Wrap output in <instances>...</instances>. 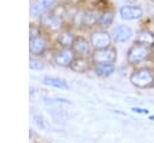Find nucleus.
I'll list each match as a JSON object with an SVG mask.
<instances>
[{"mask_svg": "<svg viewBox=\"0 0 154 143\" xmlns=\"http://www.w3.org/2000/svg\"><path fill=\"white\" fill-rule=\"evenodd\" d=\"M113 19H114L113 12H105V13H102V14L100 16L97 24H99L101 28H108V26L113 23Z\"/></svg>", "mask_w": 154, "mask_h": 143, "instance_id": "obj_18", "label": "nucleus"}, {"mask_svg": "<svg viewBox=\"0 0 154 143\" xmlns=\"http://www.w3.org/2000/svg\"><path fill=\"white\" fill-rule=\"evenodd\" d=\"M99 18H100V16L96 11L89 10L81 14V24H83L85 26H93V25L97 24Z\"/></svg>", "mask_w": 154, "mask_h": 143, "instance_id": "obj_12", "label": "nucleus"}, {"mask_svg": "<svg viewBox=\"0 0 154 143\" xmlns=\"http://www.w3.org/2000/svg\"><path fill=\"white\" fill-rule=\"evenodd\" d=\"M149 119H150V120H154V115H150V117H149Z\"/></svg>", "mask_w": 154, "mask_h": 143, "instance_id": "obj_23", "label": "nucleus"}, {"mask_svg": "<svg viewBox=\"0 0 154 143\" xmlns=\"http://www.w3.org/2000/svg\"><path fill=\"white\" fill-rule=\"evenodd\" d=\"M90 42H88L85 38L77 37L72 44V50L81 56H85L90 53Z\"/></svg>", "mask_w": 154, "mask_h": 143, "instance_id": "obj_11", "label": "nucleus"}, {"mask_svg": "<svg viewBox=\"0 0 154 143\" xmlns=\"http://www.w3.org/2000/svg\"><path fill=\"white\" fill-rule=\"evenodd\" d=\"M117 59V52L114 48L107 47L102 49H95L91 54V60L95 65L97 64H113Z\"/></svg>", "mask_w": 154, "mask_h": 143, "instance_id": "obj_3", "label": "nucleus"}, {"mask_svg": "<svg viewBox=\"0 0 154 143\" xmlns=\"http://www.w3.org/2000/svg\"><path fill=\"white\" fill-rule=\"evenodd\" d=\"M41 24L43 26H46L47 29L55 31V30L61 28L63 19L54 13H46L45 16H41Z\"/></svg>", "mask_w": 154, "mask_h": 143, "instance_id": "obj_8", "label": "nucleus"}, {"mask_svg": "<svg viewBox=\"0 0 154 143\" xmlns=\"http://www.w3.org/2000/svg\"><path fill=\"white\" fill-rule=\"evenodd\" d=\"M136 42L153 47L154 46V34H152L148 30H141L136 34Z\"/></svg>", "mask_w": 154, "mask_h": 143, "instance_id": "obj_15", "label": "nucleus"}, {"mask_svg": "<svg viewBox=\"0 0 154 143\" xmlns=\"http://www.w3.org/2000/svg\"><path fill=\"white\" fill-rule=\"evenodd\" d=\"M130 82L137 88H149L154 83V73L152 70L143 67L135 70L130 76Z\"/></svg>", "mask_w": 154, "mask_h": 143, "instance_id": "obj_1", "label": "nucleus"}, {"mask_svg": "<svg viewBox=\"0 0 154 143\" xmlns=\"http://www.w3.org/2000/svg\"><path fill=\"white\" fill-rule=\"evenodd\" d=\"M111 41H112L111 35L107 31H103V30L94 31L90 35V44L95 49H102V48L109 47Z\"/></svg>", "mask_w": 154, "mask_h": 143, "instance_id": "obj_4", "label": "nucleus"}, {"mask_svg": "<svg viewBox=\"0 0 154 143\" xmlns=\"http://www.w3.org/2000/svg\"><path fill=\"white\" fill-rule=\"evenodd\" d=\"M58 0H35L30 6V14L31 17H40L47 13Z\"/></svg>", "mask_w": 154, "mask_h": 143, "instance_id": "obj_5", "label": "nucleus"}, {"mask_svg": "<svg viewBox=\"0 0 154 143\" xmlns=\"http://www.w3.org/2000/svg\"><path fill=\"white\" fill-rule=\"evenodd\" d=\"M153 54H154V46H153Z\"/></svg>", "mask_w": 154, "mask_h": 143, "instance_id": "obj_24", "label": "nucleus"}, {"mask_svg": "<svg viewBox=\"0 0 154 143\" xmlns=\"http://www.w3.org/2000/svg\"><path fill=\"white\" fill-rule=\"evenodd\" d=\"M75 59V52L71 49V48H64L63 50L58 52L54 56V62L59 66H63V67H66V66H70L71 62L73 61Z\"/></svg>", "mask_w": 154, "mask_h": 143, "instance_id": "obj_7", "label": "nucleus"}, {"mask_svg": "<svg viewBox=\"0 0 154 143\" xmlns=\"http://www.w3.org/2000/svg\"><path fill=\"white\" fill-rule=\"evenodd\" d=\"M119 14L123 19L126 20H135L138 19L143 16V10L140 6H134V5H125L122 6L119 10Z\"/></svg>", "mask_w": 154, "mask_h": 143, "instance_id": "obj_6", "label": "nucleus"}, {"mask_svg": "<svg viewBox=\"0 0 154 143\" xmlns=\"http://www.w3.org/2000/svg\"><path fill=\"white\" fill-rule=\"evenodd\" d=\"M75 40H76L75 36L70 31H63V32H60L58 35V38H57L58 43L63 48H71L72 44H73V42H75Z\"/></svg>", "mask_w": 154, "mask_h": 143, "instance_id": "obj_14", "label": "nucleus"}, {"mask_svg": "<svg viewBox=\"0 0 154 143\" xmlns=\"http://www.w3.org/2000/svg\"><path fill=\"white\" fill-rule=\"evenodd\" d=\"M71 70H73L75 72H78V73H84L89 70V62L88 60L84 58V56H79V58H76L73 59V61L71 62L70 65Z\"/></svg>", "mask_w": 154, "mask_h": 143, "instance_id": "obj_13", "label": "nucleus"}, {"mask_svg": "<svg viewBox=\"0 0 154 143\" xmlns=\"http://www.w3.org/2000/svg\"><path fill=\"white\" fill-rule=\"evenodd\" d=\"M132 36V29L128 25H117L113 29V38L116 42L118 43H124L126 41H129Z\"/></svg>", "mask_w": 154, "mask_h": 143, "instance_id": "obj_9", "label": "nucleus"}, {"mask_svg": "<svg viewBox=\"0 0 154 143\" xmlns=\"http://www.w3.org/2000/svg\"><path fill=\"white\" fill-rule=\"evenodd\" d=\"M36 36H40V30L35 26V25H30V38L32 37H36Z\"/></svg>", "mask_w": 154, "mask_h": 143, "instance_id": "obj_20", "label": "nucleus"}, {"mask_svg": "<svg viewBox=\"0 0 154 143\" xmlns=\"http://www.w3.org/2000/svg\"><path fill=\"white\" fill-rule=\"evenodd\" d=\"M116 67L113 64H97L95 65V72L100 77H107L114 72Z\"/></svg>", "mask_w": 154, "mask_h": 143, "instance_id": "obj_16", "label": "nucleus"}, {"mask_svg": "<svg viewBox=\"0 0 154 143\" xmlns=\"http://www.w3.org/2000/svg\"><path fill=\"white\" fill-rule=\"evenodd\" d=\"M150 53L149 46L143 44V43H138L135 42V44H132L130 47V49L128 50V55H126V60L129 64L131 65H136L141 61H143L144 59L148 58Z\"/></svg>", "mask_w": 154, "mask_h": 143, "instance_id": "obj_2", "label": "nucleus"}, {"mask_svg": "<svg viewBox=\"0 0 154 143\" xmlns=\"http://www.w3.org/2000/svg\"><path fill=\"white\" fill-rule=\"evenodd\" d=\"M29 66H30L31 70H41V68H43V64L40 60L35 59V58H30Z\"/></svg>", "mask_w": 154, "mask_h": 143, "instance_id": "obj_19", "label": "nucleus"}, {"mask_svg": "<svg viewBox=\"0 0 154 143\" xmlns=\"http://www.w3.org/2000/svg\"><path fill=\"white\" fill-rule=\"evenodd\" d=\"M43 83L47 84V85L54 87V88H59V89H67L69 88V85H67V83L65 81L59 79V78H53V77L43 78Z\"/></svg>", "mask_w": 154, "mask_h": 143, "instance_id": "obj_17", "label": "nucleus"}, {"mask_svg": "<svg viewBox=\"0 0 154 143\" xmlns=\"http://www.w3.org/2000/svg\"><path fill=\"white\" fill-rule=\"evenodd\" d=\"M132 111L140 114H148V109H143V108H138V107H132Z\"/></svg>", "mask_w": 154, "mask_h": 143, "instance_id": "obj_21", "label": "nucleus"}, {"mask_svg": "<svg viewBox=\"0 0 154 143\" xmlns=\"http://www.w3.org/2000/svg\"><path fill=\"white\" fill-rule=\"evenodd\" d=\"M122 1H124V2H126V4H134V2H136L137 0H122Z\"/></svg>", "mask_w": 154, "mask_h": 143, "instance_id": "obj_22", "label": "nucleus"}, {"mask_svg": "<svg viewBox=\"0 0 154 143\" xmlns=\"http://www.w3.org/2000/svg\"><path fill=\"white\" fill-rule=\"evenodd\" d=\"M46 47H47V42L42 36H36V37L30 38L29 49L32 55H41L45 52Z\"/></svg>", "mask_w": 154, "mask_h": 143, "instance_id": "obj_10", "label": "nucleus"}]
</instances>
